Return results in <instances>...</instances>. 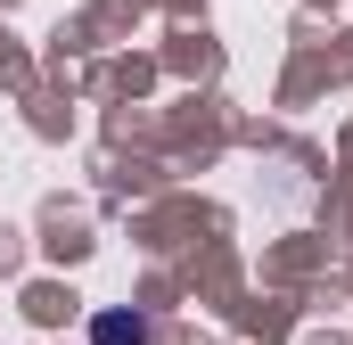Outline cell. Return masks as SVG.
<instances>
[{"label":"cell","instance_id":"obj_1","mask_svg":"<svg viewBox=\"0 0 353 345\" xmlns=\"http://www.w3.org/2000/svg\"><path fill=\"white\" fill-rule=\"evenodd\" d=\"M148 337H157V329H148V313H123V304L90 321V345H148Z\"/></svg>","mask_w":353,"mask_h":345}]
</instances>
